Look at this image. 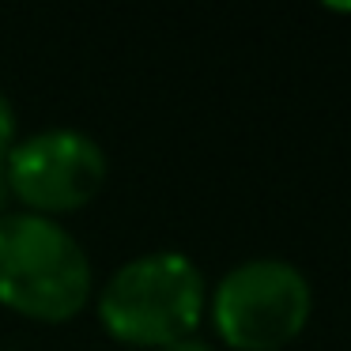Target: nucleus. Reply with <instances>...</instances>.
Segmentation results:
<instances>
[{
	"mask_svg": "<svg viewBox=\"0 0 351 351\" xmlns=\"http://www.w3.org/2000/svg\"><path fill=\"white\" fill-rule=\"evenodd\" d=\"M208 306H212L215 332L230 348L280 351L306 328L313 291L291 261L250 257L215 283Z\"/></svg>",
	"mask_w": 351,
	"mask_h": 351,
	"instance_id": "nucleus-3",
	"label": "nucleus"
},
{
	"mask_svg": "<svg viewBox=\"0 0 351 351\" xmlns=\"http://www.w3.org/2000/svg\"><path fill=\"white\" fill-rule=\"evenodd\" d=\"M159 351H215V348H212V343H204V340H197V336H185V340L167 343V348H159Z\"/></svg>",
	"mask_w": 351,
	"mask_h": 351,
	"instance_id": "nucleus-6",
	"label": "nucleus"
},
{
	"mask_svg": "<svg viewBox=\"0 0 351 351\" xmlns=\"http://www.w3.org/2000/svg\"><path fill=\"white\" fill-rule=\"evenodd\" d=\"M208 287L197 261L178 250H155L125 261L99 291V321L132 348H167L197 332Z\"/></svg>",
	"mask_w": 351,
	"mask_h": 351,
	"instance_id": "nucleus-2",
	"label": "nucleus"
},
{
	"mask_svg": "<svg viewBox=\"0 0 351 351\" xmlns=\"http://www.w3.org/2000/svg\"><path fill=\"white\" fill-rule=\"evenodd\" d=\"M16 147V110H12V102L0 95V159Z\"/></svg>",
	"mask_w": 351,
	"mask_h": 351,
	"instance_id": "nucleus-5",
	"label": "nucleus"
},
{
	"mask_svg": "<svg viewBox=\"0 0 351 351\" xmlns=\"http://www.w3.org/2000/svg\"><path fill=\"white\" fill-rule=\"evenodd\" d=\"M8 200V182H4V159H0V208Z\"/></svg>",
	"mask_w": 351,
	"mask_h": 351,
	"instance_id": "nucleus-7",
	"label": "nucleus"
},
{
	"mask_svg": "<svg viewBox=\"0 0 351 351\" xmlns=\"http://www.w3.org/2000/svg\"><path fill=\"white\" fill-rule=\"evenodd\" d=\"M95 272L64 223L34 212L0 215V302L34 321H69L91 302Z\"/></svg>",
	"mask_w": 351,
	"mask_h": 351,
	"instance_id": "nucleus-1",
	"label": "nucleus"
},
{
	"mask_svg": "<svg viewBox=\"0 0 351 351\" xmlns=\"http://www.w3.org/2000/svg\"><path fill=\"white\" fill-rule=\"evenodd\" d=\"M4 182L34 215L84 208L106 182V152L80 129H42L4 155Z\"/></svg>",
	"mask_w": 351,
	"mask_h": 351,
	"instance_id": "nucleus-4",
	"label": "nucleus"
}]
</instances>
